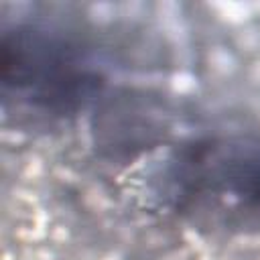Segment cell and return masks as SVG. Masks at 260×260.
I'll return each mask as SVG.
<instances>
[{
	"mask_svg": "<svg viewBox=\"0 0 260 260\" xmlns=\"http://www.w3.org/2000/svg\"><path fill=\"white\" fill-rule=\"evenodd\" d=\"M4 79L14 77L16 89H26V98H39L49 104L69 102L83 93L87 73L79 69L61 47L49 43L43 49H14L4 57Z\"/></svg>",
	"mask_w": 260,
	"mask_h": 260,
	"instance_id": "obj_1",
	"label": "cell"
}]
</instances>
